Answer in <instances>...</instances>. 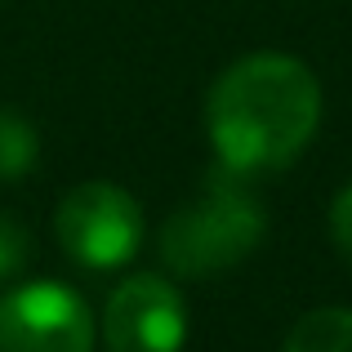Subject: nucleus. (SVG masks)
Listing matches in <instances>:
<instances>
[{
	"instance_id": "8",
	"label": "nucleus",
	"mask_w": 352,
	"mask_h": 352,
	"mask_svg": "<svg viewBox=\"0 0 352 352\" xmlns=\"http://www.w3.org/2000/svg\"><path fill=\"white\" fill-rule=\"evenodd\" d=\"M27 263H32V236H27V228L0 214V285L14 281Z\"/></svg>"
},
{
	"instance_id": "6",
	"label": "nucleus",
	"mask_w": 352,
	"mask_h": 352,
	"mask_svg": "<svg viewBox=\"0 0 352 352\" xmlns=\"http://www.w3.org/2000/svg\"><path fill=\"white\" fill-rule=\"evenodd\" d=\"M281 352H352V308H312L294 321Z\"/></svg>"
},
{
	"instance_id": "7",
	"label": "nucleus",
	"mask_w": 352,
	"mask_h": 352,
	"mask_svg": "<svg viewBox=\"0 0 352 352\" xmlns=\"http://www.w3.org/2000/svg\"><path fill=\"white\" fill-rule=\"evenodd\" d=\"M41 161V134L27 116L0 107V183H14L36 170Z\"/></svg>"
},
{
	"instance_id": "3",
	"label": "nucleus",
	"mask_w": 352,
	"mask_h": 352,
	"mask_svg": "<svg viewBox=\"0 0 352 352\" xmlns=\"http://www.w3.org/2000/svg\"><path fill=\"white\" fill-rule=\"evenodd\" d=\"M54 232H58V245L80 267L107 272V267H120L138 254V245H143V210L125 188L89 179V183H76L58 201Z\"/></svg>"
},
{
	"instance_id": "5",
	"label": "nucleus",
	"mask_w": 352,
	"mask_h": 352,
	"mask_svg": "<svg viewBox=\"0 0 352 352\" xmlns=\"http://www.w3.org/2000/svg\"><path fill=\"white\" fill-rule=\"evenodd\" d=\"M188 308L183 294L156 272H134L112 290L103 308L107 352H183Z\"/></svg>"
},
{
	"instance_id": "2",
	"label": "nucleus",
	"mask_w": 352,
	"mask_h": 352,
	"mask_svg": "<svg viewBox=\"0 0 352 352\" xmlns=\"http://www.w3.org/2000/svg\"><path fill=\"white\" fill-rule=\"evenodd\" d=\"M241 179L245 174L236 170L214 174L206 192L174 210L161 228V254L179 276H219L258 250L267 214Z\"/></svg>"
},
{
	"instance_id": "4",
	"label": "nucleus",
	"mask_w": 352,
	"mask_h": 352,
	"mask_svg": "<svg viewBox=\"0 0 352 352\" xmlns=\"http://www.w3.org/2000/svg\"><path fill=\"white\" fill-rule=\"evenodd\" d=\"M0 352H94V312L67 285L27 281L0 299Z\"/></svg>"
},
{
	"instance_id": "1",
	"label": "nucleus",
	"mask_w": 352,
	"mask_h": 352,
	"mask_svg": "<svg viewBox=\"0 0 352 352\" xmlns=\"http://www.w3.org/2000/svg\"><path fill=\"white\" fill-rule=\"evenodd\" d=\"M321 125V80L281 50L236 58L206 98V129L219 165L263 174L290 165Z\"/></svg>"
},
{
	"instance_id": "9",
	"label": "nucleus",
	"mask_w": 352,
	"mask_h": 352,
	"mask_svg": "<svg viewBox=\"0 0 352 352\" xmlns=\"http://www.w3.org/2000/svg\"><path fill=\"white\" fill-rule=\"evenodd\" d=\"M330 236H335L339 254L352 263V183L335 197V206H330Z\"/></svg>"
}]
</instances>
